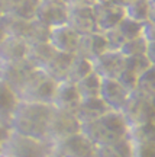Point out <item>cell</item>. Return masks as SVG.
I'll list each match as a JSON object with an SVG mask.
<instances>
[{"instance_id":"12","label":"cell","mask_w":155,"mask_h":157,"mask_svg":"<svg viewBox=\"0 0 155 157\" xmlns=\"http://www.w3.org/2000/svg\"><path fill=\"white\" fill-rule=\"evenodd\" d=\"M80 34L76 29L70 26L68 23L51 28L50 32V42L51 47L55 51L60 52H67V54H76L78 45Z\"/></svg>"},{"instance_id":"20","label":"cell","mask_w":155,"mask_h":157,"mask_svg":"<svg viewBox=\"0 0 155 157\" xmlns=\"http://www.w3.org/2000/svg\"><path fill=\"white\" fill-rule=\"evenodd\" d=\"M110 109L107 108L101 98H90V99H81L80 105H78L77 113L78 119L81 121V124L89 122V121H94L97 118L103 117L106 112H109Z\"/></svg>"},{"instance_id":"21","label":"cell","mask_w":155,"mask_h":157,"mask_svg":"<svg viewBox=\"0 0 155 157\" xmlns=\"http://www.w3.org/2000/svg\"><path fill=\"white\" fill-rule=\"evenodd\" d=\"M97 157H133L132 141L126 137L97 146Z\"/></svg>"},{"instance_id":"42","label":"cell","mask_w":155,"mask_h":157,"mask_svg":"<svg viewBox=\"0 0 155 157\" xmlns=\"http://www.w3.org/2000/svg\"><path fill=\"white\" fill-rule=\"evenodd\" d=\"M99 0H70V3H80V5H91L97 3Z\"/></svg>"},{"instance_id":"8","label":"cell","mask_w":155,"mask_h":157,"mask_svg":"<svg viewBox=\"0 0 155 157\" xmlns=\"http://www.w3.org/2000/svg\"><path fill=\"white\" fill-rule=\"evenodd\" d=\"M35 70L36 67L32 66L26 58L16 63H5V64H0V78L9 84L19 98V93L22 92Z\"/></svg>"},{"instance_id":"10","label":"cell","mask_w":155,"mask_h":157,"mask_svg":"<svg viewBox=\"0 0 155 157\" xmlns=\"http://www.w3.org/2000/svg\"><path fill=\"white\" fill-rule=\"evenodd\" d=\"M68 25L72 26L80 35L97 31L93 6L70 3L68 5Z\"/></svg>"},{"instance_id":"35","label":"cell","mask_w":155,"mask_h":157,"mask_svg":"<svg viewBox=\"0 0 155 157\" xmlns=\"http://www.w3.org/2000/svg\"><path fill=\"white\" fill-rule=\"evenodd\" d=\"M142 36L148 42H155V22H145L142 28Z\"/></svg>"},{"instance_id":"27","label":"cell","mask_w":155,"mask_h":157,"mask_svg":"<svg viewBox=\"0 0 155 157\" xmlns=\"http://www.w3.org/2000/svg\"><path fill=\"white\" fill-rule=\"evenodd\" d=\"M125 15L136 22L145 23L149 19V0H131L125 7Z\"/></svg>"},{"instance_id":"37","label":"cell","mask_w":155,"mask_h":157,"mask_svg":"<svg viewBox=\"0 0 155 157\" xmlns=\"http://www.w3.org/2000/svg\"><path fill=\"white\" fill-rule=\"evenodd\" d=\"M99 2L105 3V5H109V6H115V7H122V9H125V7L129 5L131 0H99Z\"/></svg>"},{"instance_id":"6","label":"cell","mask_w":155,"mask_h":157,"mask_svg":"<svg viewBox=\"0 0 155 157\" xmlns=\"http://www.w3.org/2000/svg\"><path fill=\"white\" fill-rule=\"evenodd\" d=\"M77 132H81V121L78 119L76 111L52 106L48 122V141L54 144Z\"/></svg>"},{"instance_id":"22","label":"cell","mask_w":155,"mask_h":157,"mask_svg":"<svg viewBox=\"0 0 155 157\" xmlns=\"http://www.w3.org/2000/svg\"><path fill=\"white\" fill-rule=\"evenodd\" d=\"M55 50L51 47L50 42H36V44H29L28 45V54H26V60H28L32 66L36 68H44L50 60L52 58Z\"/></svg>"},{"instance_id":"41","label":"cell","mask_w":155,"mask_h":157,"mask_svg":"<svg viewBox=\"0 0 155 157\" xmlns=\"http://www.w3.org/2000/svg\"><path fill=\"white\" fill-rule=\"evenodd\" d=\"M149 22H155V2L149 0Z\"/></svg>"},{"instance_id":"16","label":"cell","mask_w":155,"mask_h":157,"mask_svg":"<svg viewBox=\"0 0 155 157\" xmlns=\"http://www.w3.org/2000/svg\"><path fill=\"white\" fill-rule=\"evenodd\" d=\"M80 102H81V96L77 89V84L68 82V80L58 83L52 106L68 109V111H77Z\"/></svg>"},{"instance_id":"4","label":"cell","mask_w":155,"mask_h":157,"mask_svg":"<svg viewBox=\"0 0 155 157\" xmlns=\"http://www.w3.org/2000/svg\"><path fill=\"white\" fill-rule=\"evenodd\" d=\"M57 86L58 83L54 78L50 77L44 70L36 68L29 77L28 83L25 84L22 92L19 93V101L52 105Z\"/></svg>"},{"instance_id":"34","label":"cell","mask_w":155,"mask_h":157,"mask_svg":"<svg viewBox=\"0 0 155 157\" xmlns=\"http://www.w3.org/2000/svg\"><path fill=\"white\" fill-rule=\"evenodd\" d=\"M133 157H155V143H132Z\"/></svg>"},{"instance_id":"40","label":"cell","mask_w":155,"mask_h":157,"mask_svg":"<svg viewBox=\"0 0 155 157\" xmlns=\"http://www.w3.org/2000/svg\"><path fill=\"white\" fill-rule=\"evenodd\" d=\"M7 36V31H6V22H5V15L0 16V42Z\"/></svg>"},{"instance_id":"19","label":"cell","mask_w":155,"mask_h":157,"mask_svg":"<svg viewBox=\"0 0 155 157\" xmlns=\"http://www.w3.org/2000/svg\"><path fill=\"white\" fill-rule=\"evenodd\" d=\"M72 57H74V54L55 51L52 58L50 60V63L41 70H44L45 73L54 78L57 83L64 82V80H67V76H68V70H70V66H71Z\"/></svg>"},{"instance_id":"23","label":"cell","mask_w":155,"mask_h":157,"mask_svg":"<svg viewBox=\"0 0 155 157\" xmlns=\"http://www.w3.org/2000/svg\"><path fill=\"white\" fill-rule=\"evenodd\" d=\"M101 82H103V78L93 70L90 74H87L84 78H81L78 83H76L77 84L78 92H80L81 99L99 98L100 89H101Z\"/></svg>"},{"instance_id":"18","label":"cell","mask_w":155,"mask_h":157,"mask_svg":"<svg viewBox=\"0 0 155 157\" xmlns=\"http://www.w3.org/2000/svg\"><path fill=\"white\" fill-rule=\"evenodd\" d=\"M19 103V98L7 83L0 78V124L10 128V121Z\"/></svg>"},{"instance_id":"9","label":"cell","mask_w":155,"mask_h":157,"mask_svg":"<svg viewBox=\"0 0 155 157\" xmlns=\"http://www.w3.org/2000/svg\"><path fill=\"white\" fill-rule=\"evenodd\" d=\"M68 5L70 3L39 0L35 19L39 21L41 23H44L48 28H55L60 25L68 23Z\"/></svg>"},{"instance_id":"15","label":"cell","mask_w":155,"mask_h":157,"mask_svg":"<svg viewBox=\"0 0 155 157\" xmlns=\"http://www.w3.org/2000/svg\"><path fill=\"white\" fill-rule=\"evenodd\" d=\"M106 51H107V44H106L105 34L94 31V32L80 35L77 50H76L77 56H81L90 61H93Z\"/></svg>"},{"instance_id":"38","label":"cell","mask_w":155,"mask_h":157,"mask_svg":"<svg viewBox=\"0 0 155 157\" xmlns=\"http://www.w3.org/2000/svg\"><path fill=\"white\" fill-rule=\"evenodd\" d=\"M9 132H10V128H7L3 124H0V153L3 151V144H5L6 138L9 137Z\"/></svg>"},{"instance_id":"3","label":"cell","mask_w":155,"mask_h":157,"mask_svg":"<svg viewBox=\"0 0 155 157\" xmlns=\"http://www.w3.org/2000/svg\"><path fill=\"white\" fill-rule=\"evenodd\" d=\"M122 115L129 127L155 121V93L139 89L131 92Z\"/></svg>"},{"instance_id":"43","label":"cell","mask_w":155,"mask_h":157,"mask_svg":"<svg viewBox=\"0 0 155 157\" xmlns=\"http://www.w3.org/2000/svg\"><path fill=\"white\" fill-rule=\"evenodd\" d=\"M51 2H58V3H70V0H51Z\"/></svg>"},{"instance_id":"39","label":"cell","mask_w":155,"mask_h":157,"mask_svg":"<svg viewBox=\"0 0 155 157\" xmlns=\"http://www.w3.org/2000/svg\"><path fill=\"white\" fill-rule=\"evenodd\" d=\"M145 56L149 60L151 66H155V42H148V48H146Z\"/></svg>"},{"instance_id":"29","label":"cell","mask_w":155,"mask_h":157,"mask_svg":"<svg viewBox=\"0 0 155 157\" xmlns=\"http://www.w3.org/2000/svg\"><path fill=\"white\" fill-rule=\"evenodd\" d=\"M142 28H144V23L136 22L131 17L125 16L120 21V23L117 25V29L120 31V34L123 35V38L126 39H133V38H138L142 35Z\"/></svg>"},{"instance_id":"17","label":"cell","mask_w":155,"mask_h":157,"mask_svg":"<svg viewBox=\"0 0 155 157\" xmlns=\"http://www.w3.org/2000/svg\"><path fill=\"white\" fill-rule=\"evenodd\" d=\"M28 45L29 44L23 39L7 35L0 42V64L25 60L28 54Z\"/></svg>"},{"instance_id":"33","label":"cell","mask_w":155,"mask_h":157,"mask_svg":"<svg viewBox=\"0 0 155 157\" xmlns=\"http://www.w3.org/2000/svg\"><path fill=\"white\" fill-rule=\"evenodd\" d=\"M116 80L129 92H133L138 87V76L135 73H132L131 70H127V68H123L122 73L119 74V77Z\"/></svg>"},{"instance_id":"5","label":"cell","mask_w":155,"mask_h":157,"mask_svg":"<svg viewBox=\"0 0 155 157\" xmlns=\"http://www.w3.org/2000/svg\"><path fill=\"white\" fill-rule=\"evenodd\" d=\"M3 153L7 157H46L52 153V143L35 140L10 131L3 144Z\"/></svg>"},{"instance_id":"24","label":"cell","mask_w":155,"mask_h":157,"mask_svg":"<svg viewBox=\"0 0 155 157\" xmlns=\"http://www.w3.org/2000/svg\"><path fill=\"white\" fill-rule=\"evenodd\" d=\"M91 71H93V63L90 61V60H87V58H84V57L74 54L71 66H70V70H68L67 80L72 82V83H78L81 78H84Z\"/></svg>"},{"instance_id":"13","label":"cell","mask_w":155,"mask_h":157,"mask_svg":"<svg viewBox=\"0 0 155 157\" xmlns=\"http://www.w3.org/2000/svg\"><path fill=\"white\" fill-rule=\"evenodd\" d=\"M129 90H126L116 78H103L101 89H100V98L103 99L107 108L110 111L122 112L129 98Z\"/></svg>"},{"instance_id":"30","label":"cell","mask_w":155,"mask_h":157,"mask_svg":"<svg viewBox=\"0 0 155 157\" xmlns=\"http://www.w3.org/2000/svg\"><path fill=\"white\" fill-rule=\"evenodd\" d=\"M151 66L149 60L146 56H135V57H125V68L131 70L139 77V74H142L146 68Z\"/></svg>"},{"instance_id":"26","label":"cell","mask_w":155,"mask_h":157,"mask_svg":"<svg viewBox=\"0 0 155 157\" xmlns=\"http://www.w3.org/2000/svg\"><path fill=\"white\" fill-rule=\"evenodd\" d=\"M127 138L132 143H155V121L129 127Z\"/></svg>"},{"instance_id":"46","label":"cell","mask_w":155,"mask_h":157,"mask_svg":"<svg viewBox=\"0 0 155 157\" xmlns=\"http://www.w3.org/2000/svg\"><path fill=\"white\" fill-rule=\"evenodd\" d=\"M0 16H3V12H2V10H0Z\"/></svg>"},{"instance_id":"47","label":"cell","mask_w":155,"mask_h":157,"mask_svg":"<svg viewBox=\"0 0 155 157\" xmlns=\"http://www.w3.org/2000/svg\"><path fill=\"white\" fill-rule=\"evenodd\" d=\"M151 2H155V0H151Z\"/></svg>"},{"instance_id":"11","label":"cell","mask_w":155,"mask_h":157,"mask_svg":"<svg viewBox=\"0 0 155 157\" xmlns=\"http://www.w3.org/2000/svg\"><path fill=\"white\" fill-rule=\"evenodd\" d=\"M91 63L93 70L101 78H117L125 68V56L120 51L107 50Z\"/></svg>"},{"instance_id":"14","label":"cell","mask_w":155,"mask_h":157,"mask_svg":"<svg viewBox=\"0 0 155 157\" xmlns=\"http://www.w3.org/2000/svg\"><path fill=\"white\" fill-rule=\"evenodd\" d=\"M94 15H96V28L99 32L105 34L110 29L117 28L125 15V9L122 7H115V6L105 5L101 2H97L93 5Z\"/></svg>"},{"instance_id":"45","label":"cell","mask_w":155,"mask_h":157,"mask_svg":"<svg viewBox=\"0 0 155 157\" xmlns=\"http://www.w3.org/2000/svg\"><path fill=\"white\" fill-rule=\"evenodd\" d=\"M0 157H7V156H6V154H5V153H3V151H2V153H0Z\"/></svg>"},{"instance_id":"32","label":"cell","mask_w":155,"mask_h":157,"mask_svg":"<svg viewBox=\"0 0 155 157\" xmlns=\"http://www.w3.org/2000/svg\"><path fill=\"white\" fill-rule=\"evenodd\" d=\"M105 38H106V44H107V50H112V51H120L122 45L126 41L117 28L105 32Z\"/></svg>"},{"instance_id":"28","label":"cell","mask_w":155,"mask_h":157,"mask_svg":"<svg viewBox=\"0 0 155 157\" xmlns=\"http://www.w3.org/2000/svg\"><path fill=\"white\" fill-rule=\"evenodd\" d=\"M146 48H148V41L141 35L138 38L125 41V44H123L122 48H120V52H122L125 57L145 56V54H146Z\"/></svg>"},{"instance_id":"25","label":"cell","mask_w":155,"mask_h":157,"mask_svg":"<svg viewBox=\"0 0 155 157\" xmlns=\"http://www.w3.org/2000/svg\"><path fill=\"white\" fill-rule=\"evenodd\" d=\"M5 22H6V31H7V35L20 38V39H23V41L28 42L32 21H25V19H19V17L5 15Z\"/></svg>"},{"instance_id":"44","label":"cell","mask_w":155,"mask_h":157,"mask_svg":"<svg viewBox=\"0 0 155 157\" xmlns=\"http://www.w3.org/2000/svg\"><path fill=\"white\" fill-rule=\"evenodd\" d=\"M46 157H61V156H58L57 153H54V151H52V153H51V154H50V156H46Z\"/></svg>"},{"instance_id":"7","label":"cell","mask_w":155,"mask_h":157,"mask_svg":"<svg viewBox=\"0 0 155 157\" xmlns=\"http://www.w3.org/2000/svg\"><path fill=\"white\" fill-rule=\"evenodd\" d=\"M52 151L61 157H97V146L83 132H77L54 143Z\"/></svg>"},{"instance_id":"2","label":"cell","mask_w":155,"mask_h":157,"mask_svg":"<svg viewBox=\"0 0 155 157\" xmlns=\"http://www.w3.org/2000/svg\"><path fill=\"white\" fill-rule=\"evenodd\" d=\"M129 125L122 112L109 111L103 117L94 121L81 124V132L89 140H91L96 146L105 144L109 141H115L127 135Z\"/></svg>"},{"instance_id":"31","label":"cell","mask_w":155,"mask_h":157,"mask_svg":"<svg viewBox=\"0 0 155 157\" xmlns=\"http://www.w3.org/2000/svg\"><path fill=\"white\" fill-rule=\"evenodd\" d=\"M136 89L155 93V66H149L144 73L139 74Z\"/></svg>"},{"instance_id":"1","label":"cell","mask_w":155,"mask_h":157,"mask_svg":"<svg viewBox=\"0 0 155 157\" xmlns=\"http://www.w3.org/2000/svg\"><path fill=\"white\" fill-rule=\"evenodd\" d=\"M51 109L52 105L19 101L10 121V131L35 140L48 141Z\"/></svg>"},{"instance_id":"36","label":"cell","mask_w":155,"mask_h":157,"mask_svg":"<svg viewBox=\"0 0 155 157\" xmlns=\"http://www.w3.org/2000/svg\"><path fill=\"white\" fill-rule=\"evenodd\" d=\"M20 2L22 0H0V10L3 12V15H9Z\"/></svg>"}]
</instances>
